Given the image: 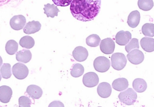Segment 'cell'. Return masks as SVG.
I'll use <instances>...</instances> for the list:
<instances>
[{"instance_id":"cell-33","label":"cell","mask_w":154,"mask_h":107,"mask_svg":"<svg viewBox=\"0 0 154 107\" xmlns=\"http://www.w3.org/2000/svg\"><path fill=\"white\" fill-rule=\"evenodd\" d=\"M3 63V60L2 59V57L0 56V67L2 66V64Z\"/></svg>"},{"instance_id":"cell-8","label":"cell","mask_w":154,"mask_h":107,"mask_svg":"<svg viewBox=\"0 0 154 107\" xmlns=\"http://www.w3.org/2000/svg\"><path fill=\"white\" fill-rule=\"evenodd\" d=\"M115 49V42L111 38H106L101 40L100 49L104 54H112L114 52Z\"/></svg>"},{"instance_id":"cell-28","label":"cell","mask_w":154,"mask_h":107,"mask_svg":"<svg viewBox=\"0 0 154 107\" xmlns=\"http://www.w3.org/2000/svg\"><path fill=\"white\" fill-rule=\"evenodd\" d=\"M1 74L4 79H7L11 77V66L9 63H4L1 68Z\"/></svg>"},{"instance_id":"cell-24","label":"cell","mask_w":154,"mask_h":107,"mask_svg":"<svg viewBox=\"0 0 154 107\" xmlns=\"http://www.w3.org/2000/svg\"><path fill=\"white\" fill-rule=\"evenodd\" d=\"M137 4L140 9L147 11L153 7L154 2L153 0H138Z\"/></svg>"},{"instance_id":"cell-26","label":"cell","mask_w":154,"mask_h":107,"mask_svg":"<svg viewBox=\"0 0 154 107\" xmlns=\"http://www.w3.org/2000/svg\"><path fill=\"white\" fill-rule=\"evenodd\" d=\"M142 31L146 37H152L154 36V24L146 23L142 27Z\"/></svg>"},{"instance_id":"cell-7","label":"cell","mask_w":154,"mask_h":107,"mask_svg":"<svg viewBox=\"0 0 154 107\" xmlns=\"http://www.w3.org/2000/svg\"><path fill=\"white\" fill-rule=\"evenodd\" d=\"M127 58L129 62L134 65H138L143 62L144 59L143 53L138 49L131 51L128 54Z\"/></svg>"},{"instance_id":"cell-11","label":"cell","mask_w":154,"mask_h":107,"mask_svg":"<svg viewBox=\"0 0 154 107\" xmlns=\"http://www.w3.org/2000/svg\"><path fill=\"white\" fill-rule=\"evenodd\" d=\"M88 52L87 49L82 46L75 48L73 52V56L75 60L79 62H82L87 59Z\"/></svg>"},{"instance_id":"cell-14","label":"cell","mask_w":154,"mask_h":107,"mask_svg":"<svg viewBox=\"0 0 154 107\" xmlns=\"http://www.w3.org/2000/svg\"><path fill=\"white\" fill-rule=\"evenodd\" d=\"M41 28V24L39 21L33 20L29 22L23 29L24 33L27 34H32L39 31Z\"/></svg>"},{"instance_id":"cell-2","label":"cell","mask_w":154,"mask_h":107,"mask_svg":"<svg viewBox=\"0 0 154 107\" xmlns=\"http://www.w3.org/2000/svg\"><path fill=\"white\" fill-rule=\"evenodd\" d=\"M120 102L127 105H134L137 99V94L132 88L128 89L125 91L121 92L118 96Z\"/></svg>"},{"instance_id":"cell-17","label":"cell","mask_w":154,"mask_h":107,"mask_svg":"<svg viewBox=\"0 0 154 107\" xmlns=\"http://www.w3.org/2000/svg\"><path fill=\"white\" fill-rule=\"evenodd\" d=\"M112 87L117 91H124L128 87V80L125 78H119L113 81Z\"/></svg>"},{"instance_id":"cell-32","label":"cell","mask_w":154,"mask_h":107,"mask_svg":"<svg viewBox=\"0 0 154 107\" xmlns=\"http://www.w3.org/2000/svg\"><path fill=\"white\" fill-rule=\"evenodd\" d=\"M64 107V105L61 103L60 102H58V101H54V102L51 103L50 105H49V107Z\"/></svg>"},{"instance_id":"cell-18","label":"cell","mask_w":154,"mask_h":107,"mask_svg":"<svg viewBox=\"0 0 154 107\" xmlns=\"http://www.w3.org/2000/svg\"><path fill=\"white\" fill-rule=\"evenodd\" d=\"M142 49L146 52L154 51V39L149 37L143 38L140 41Z\"/></svg>"},{"instance_id":"cell-25","label":"cell","mask_w":154,"mask_h":107,"mask_svg":"<svg viewBox=\"0 0 154 107\" xmlns=\"http://www.w3.org/2000/svg\"><path fill=\"white\" fill-rule=\"evenodd\" d=\"M100 40H101L98 35L95 34H91L86 39V43L90 47H97L99 45Z\"/></svg>"},{"instance_id":"cell-4","label":"cell","mask_w":154,"mask_h":107,"mask_svg":"<svg viewBox=\"0 0 154 107\" xmlns=\"http://www.w3.org/2000/svg\"><path fill=\"white\" fill-rule=\"evenodd\" d=\"M93 65L94 68L97 71L103 73L109 69L110 67V62L106 57L100 56L95 59Z\"/></svg>"},{"instance_id":"cell-13","label":"cell","mask_w":154,"mask_h":107,"mask_svg":"<svg viewBox=\"0 0 154 107\" xmlns=\"http://www.w3.org/2000/svg\"><path fill=\"white\" fill-rule=\"evenodd\" d=\"M12 93V90L10 87L6 86L0 87V101L5 104L10 102Z\"/></svg>"},{"instance_id":"cell-34","label":"cell","mask_w":154,"mask_h":107,"mask_svg":"<svg viewBox=\"0 0 154 107\" xmlns=\"http://www.w3.org/2000/svg\"><path fill=\"white\" fill-rule=\"evenodd\" d=\"M1 80H2V76H1V74H0V81H1Z\"/></svg>"},{"instance_id":"cell-31","label":"cell","mask_w":154,"mask_h":107,"mask_svg":"<svg viewBox=\"0 0 154 107\" xmlns=\"http://www.w3.org/2000/svg\"><path fill=\"white\" fill-rule=\"evenodd\" d=\"M57 6L66 7L71 4L73 0H52Z\"/></svg>"},{"instance_id":"cell-23","label":"cell","mask_w":154,"mask_h":107,"mask_svg":"<svg viewBox=\"0 0 154 107\" xmlns=\"http://www.w3.org/2000/svg\"><path fill=\"white\" fill-rule=\"evenodd\" d=\"M18 49V44L15 40H10L7 42L5 45V50L9 55L15 54Z\"/></svg>"},{"instance_id":"cell-12","label":"cell","mask_w":154,"mask_h":107,"mask_svg":"<svg viewBox=\"0 0 154 107\" xmlns=\"http://www.w3.org/2000/svg\"><path fill=\"white\" fill-rule=\"evenodd\" d=\"M97 91L100 96L102 98H107L111 95L112 88L108 83L102 82L99 85Z\"/></svg>"},{"instance_id":"cell-27","label":"cell","mask_w":154,"mask_h":107,"mask_svg":"<svg viewBox=\"0 0 154 107\" xmlns=\"http://www.w3.org/2000/svg\"><path fill=\"white\" fill-rule=\"evenodd\" d=\"M84 69L83 66L79 63L75 64L71 71V75L74 77H79L83 75Z\"/></svg>"},{"instance_id":"cell-6","label":"cell","mask_w":154,"mask_h":107,"mask_svg":"<svg viewBox=\"0 0 154 107\" xmlns=\"http://www.w3.org/2000/svg\"><path fill=\"white\" fill-rule=\"evenodd\" d=\"M82 81L85 87L92 88L98 85L99 81V79L98 76L96 73L90 72L84 75Z\"/></svg>"},{"instance_id":"cell-5","label":"cell","mask_w":154,"mask_h":107,"mask_svg":"<svg viewBox=\"0 0 154 107\" xmlns=\"http://www.w3.org/2000/svg\"><path fill=\"white\" fill-rule=\"evenodd\" d=\"M12 71L14 77L19 80L24 79L29 75V71L27 66L20 62L14 65Z\"/></svg>"},{"instance_id":"cell-21","label":"cell","mask_w":154,"mask_h":107,"mask_svg":"<svg viewBox=\"0 0 154 107\" xmlns=\"http://www.w3.org/2000/svg\"><path fill=\"white\" fill-rule=\"evenodd\" d=\"M44 13L47 15L48 17H51L54 18L55 16H58V13L60 11L57 6L55 4H48L44 5Z\"/></svg>"},{"instance_id":"cell-10","label":"cell","mask_w":154,"mask_h":107,"mask_svg":"<svg viewBox=\"0 0 154 107\" xmlns=\"http://www.w3.org/2000/svg\"><path fill=\"white\" fill-rule=\"evenodd\" d=\"M132 39V34L128 31H120L116 36V42L120 46H125Z\"/></svg>"},{"instance_id":"cell-1","label":"cell","mask_w":154,"mask_h":107,"mask_svg":"<svg viewBox=\"0 0 154 107\" xmlns=\"http://www.w3.org/2000/svg\"><path fill=\"white\" fill-rule=\"evenodd\" d=\"M101 0H73L70 10L77 20L83 22L94 20L100 10Z\"/></svg>"},{"instance_id":"cell-20","label":"cell","mask_w":154,"mask_h":107,"mask_svg":"<svg viewBox=\"0 0 154 107\" xmlns=\"http://www.w3.org/2000/svg\"><path fill=\"white\" fill-rule=\"evenodd\" d=\"M133 88L138 93H143L146 91L147 86L146 81L141 78L136 79L133 83Z\"/></svg>"},{"instance_id":"cell-29","label":"cell","mask_w":154,"mask_h":107,"mask_svg":"<svg viewBox=\"0 0 154 107\" xmlns=\"http://www.w3.org/2000/svg\"><path fill=\"white\" fill-rule=\"evenodd\" d=\"M139 48L138 39L134 38L130 40L127 45H126L125 49L127 52H129L133 49H139Z\"/></svg>"},{"instance_id":"cell-15","label":"cell","mask_w":154,"mask_h":107,"mask_svg":"<svg viewBox=\"0 0 154 107\" xmlns=\"http://www.w3.org/2000/svg\"><path fill=\"white\" fill-rule=\"evenodd\" d=\"M26 93L33 99H39L43 94L42 89L36 85H30L27 87Z\"/></svg>"},{"instance_id":"cell-30","label":"cell","mask_w":154,"mask_h":107,"mask_svg":"<svg viewBox=\"0 0 154 107\" xmlns=\"http://www.w3.org/2000/svg\"><path fill=\"white\" fill-rule=\"evenodd\" d=\"M31 100L28 97L22 96L19 99V107H30Z\"/></svg>"},{"instance_id":"cell-3","label":"cell","mask_w":154,"mask_h":107,"mask_svg":"<svg viewBox=\"0 0 154 107\" xmlns=\"http://www.w3.org/2000/svg\"><path fill=\"white\" fill-rule=\"evenodd\" d=\"M111 66L114 69L120 71L123 69L126 65L127 60L123 53L117 52L111 56Z\"/></svg>"},{"instance_id":"cell-19","label":"cell","mask_w":154,"mask_h":107,"mask_svg":"<svg viewBox=\"0 0 154 107\" xmlns=\"http://www.w3.org/2000/svg\"><path fill=\"white\" fill-rule=\"evenodd\" d=\"M16 58L19 62L28 63L31 60V52L29 50H22L16 53Z\"/></svg>"},{"instance_id":"cell-9","label":"cell","mask_w":154,"mask_h":107,"mask_svg":"<svg viewBox=\"0 0 154 107\" xmlns=\"http://www.w3.org/2000/svg\"><path fill=\"white\" fill-rule=\"evenodd\" d=\"M26 22V18L23 15H15L11 19L10 26L15 30H20L23 29Z\"/></svg>"},{"instance_id":"cell-22","label":"cell","mask_w":154,"mask_h":107,"mask_svg":"<svg viewBox=\"0 0 154 107\" xmlns=\"http://www.w3.org/2000/svg\"><path fill=\"white\" fill-rule=\"evenodd\" d=\"M19 44L22 48L30 49L34 46L35 41L31 36H25L20 39Z\"/></svg>"},{"instance_id":"cell-16","label":"cell","mask_w":154,"mask_h":107,"mask_svg":"<svg viewBox=\"0 0 154 107\" xmlns=\"http://www.w3.org/2000/svg\"><path fill=\"white\" fill-rule=\"evenodd\" d=\"M140 14L137 11H133L129 14L128 18L127 23L130 27L135 28L138 26L140 21Z\"/></svg>"}]
</instances>
